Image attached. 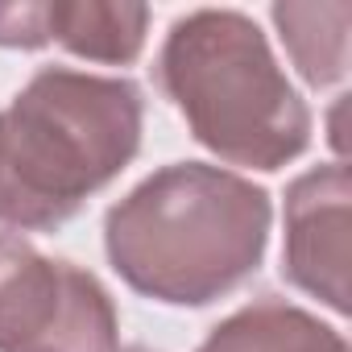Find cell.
<instances>
[{"label":"cell","instance_id":"obj_1","mask_svg":"<svg viewBox=\"0 0 352 352\" xmlns=\"http://www.w3.org/2000/svg\"><path fill=\"white\" fill-rule=\"evenodd\" d=\"M270 191L208 162L153 170L104 216L112 270L166 307H208L257 274L270 245Z\"/></svg>","mask_w":352,"mask_h":352},{"label":"cell","instance_id":"obj_9","mask_svg":"<svg viewBox=\"0 0 352 352\" xmlns=\"http://www.w3.org/2000/svg\"><path fill=\"white\" fill-rule=\"evenodd\" d=\"M124 352H153V348H145V344H129Z\"/></svg>","mask_w":352,"mask_h":352},{"label":"cell","instance_id":"obj_6","mask_svg":"<svg viewBox=\"0 0 352 352\" xmlns=\"http://www.w3.org/2000/svg\"><path fill=\"white\" fill-rule=\"evenodd\" d=\"M149 9L129 0H46V5H0V46L42 50L58 42L63 50L129 67L145 50Z\"/></svg>","mask_w":352,"mask_h":352},{"label":"cell","instance_id":"obj_5","mask_svg":"<svg viewBox=\"0 0 352 352\" xmlns=\"http://www.w3.org/2000/svg\"><path fill=\"white\" fill-rule=\"evenodd\" d=\"M348 204L352 179L344 162L307 170L286 191L282 278L336 315H348Z\"/></svg>","mask_w":352,"mask_h":352},{"label":"cell","instance_id":"obj_2","mask_svg":"<svg viewBox=\"0 0 352 352\" xmlns=\"http://www.w3.org/2000/svg\"><path fill=\"white\" fill-rule=\"evenodd\" d=\"M133 79L42 67L0 112V224L54 232L141 153Z\"/></svg>","mask_w":352,"mask_h":352},{"label":"cell","instance_id":"obj_3","mask_svg":"<svg viewBox=\"0 0 352 352\" xmlns=\"http://www.w3.org/2000/svg\"><path fill=\"white\" fill-rule=\"evenodd\" d=\"M153 79L191 137L228 166L282 170L311 145V108L265 34L236 9H195L170 25Z\"/></svg>","mask_w":352,"mask_h":352},{"label":"cell","instance_id":"obj_8","mask_svg":"<svg viewBox=\"0 0 352 352\" xmlns=\"http://www.w3.org/2000/svg\"><path fill=\"white\" fill-rule=\"evenodd\" d=\"M274 25L311 87H331L348 71V5H274Z\"/></svg>","mask_w":352,"mask_h":352},{"label":"cell","instance_id":"obj_7","mask_svg":"<svg viewBox=\"0 0 352 352\" xmlns=\"http://www.w3.org/2000/svg\"><path fill=\"white\" fill-rule=\"evenodd\" d=\"M195 352H348V340L286 298H253L208 331Z\"/></svg>","mask_w":352,"mask_h":352},{"label":"cell","instance_id":"obj_4","mask_svg":"<svg viewBox=\"0 0 352 352\" xmlns=\"http://www.w3.org/2000/svg\"><path fill=\"white\" fill-rule=\"evenodd\" d=\"M116 307L91 270L0 232V352H116Z\"/></svg>","mask_w":352,"mask_h":352}]
</instances>
